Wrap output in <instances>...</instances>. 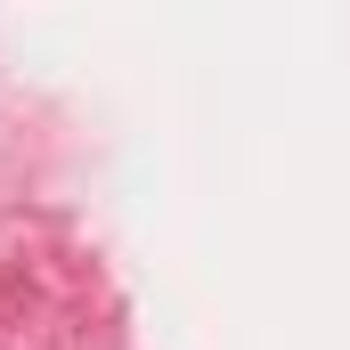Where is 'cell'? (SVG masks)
Returning a JSON list of instances; mask_svg holds the SVG:
<instances>
[]
</instances>
